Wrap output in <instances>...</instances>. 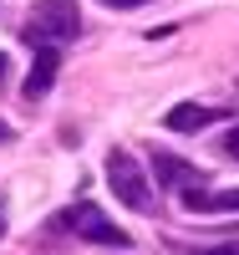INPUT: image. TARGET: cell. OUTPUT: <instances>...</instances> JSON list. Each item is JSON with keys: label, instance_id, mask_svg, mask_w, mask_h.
<instances>
[{"label": "cell", "instance_id": "6da1fadb", "mask_svg": "<svg viewBox=\"0 0 239 255\" xmlns=\"http://www.w3.org/2000/svg\"><path fill=\"white\" fill-rule=\"evenodd\" d=\"M81 31V10L77 0H36V10L26 15V36L31 46L36 41H51V46H61V41H77Z\"/></svg>", "mask_w": 239, "mask_h": 255}, {"label": "cell", "instance_id": "7a4b0ae2", "mask_svg": "<svg viewBox=\"0 0 239 255\" xmlns=\"http://www.w3.org/2000/svg\"><path fill=\"white\" fill-rule=\"evenodd\" d=\"M107 184H112V194L127 204V209H153V184H148V174L138 168V158L127 153V148H112L107 153Z\"/></svg>", "mask_w": 239, "mask_h": 255}, {"label": "cell", "instance_id": "3957f363", "mask_svg": "<svg viewBox=\"0 0 239 255\" xmlns=\"http://www.w3.org/2000/svg\"><path fill=\"white\" fill-rule=\"evenodd\" d=\"M56 225L72 230V235H81V240H92V245H127V230H117L97 204H72V209H61Z\"/></svg>", "mask_w": 239, "mask_h": 255}, {"label": "cell", "instance_id": "277c9868", "mask_svg": "<svg viewBox=\"0 0 239 255\" xmlns=\"http://www.w3.org/2000/svg\"><path fill=\"white\" fill-rule=\"evenodd\" d=\"M56 67H61V51L51 46V41H36V61H31V77H26V97H31V102L51 92Z\"/></svg>", "mask_w": 239, "mask_h": 255}, {"label": "cell", "instance_id": "5b68a950", "mask_svg": "<svg viewBox=\"0 0 239 255\" xmlns=\"http://www.w3.org/2000/svg\"><path fill=\"white\" fill-rule=\"evenodd\" d=\"M224 113L219 108H199V102H178V108H168V133H199V128H209V123H219Z\"/></svg>", "mask_w": 239, "mask_h": 255}, {"label": "cell", "instance_id": "8992f818", "mask_svg": "<svg viewBox=\"0 0 239 255\" xmlns=\"http://www.w3.org/2000/svg\"><path fill=\"white\" fill-rule=\"evenodd\" d=\"M153 179H158V189H188V184H204L199 168L183 163V158H173V153H158V158H153Z\"/></svg>", "mask_w": 239, "mask_h": 255}, {"label": "cell", "instance_id": "52a82bcc", "mask_svg": "<svg viewBox=\"0 0 239 255\" xmlns=\"http://www.w3.org/2000/svg\"><path fill=\"white\" fill-rule=\"evenodd\" d=\"M178 194H183V209H193V215H199V209H209V199H214L209 189H193V184H188V189H178Z\"/></svg>", "mask_w": 239, "mask_h": 255}, {"label": "cell", "instance_id": "ba28073f", "mask_svg": "<svg viewBox=\"0 0 239 255\" xmlns=\"http://www.w3.org/2000/svg\"><path fill=\"white\" fill-rule=\"evenodd\" d=\"M209 209H239V189H229V194H214Z\"/></svg>", "mask_w": 239, "mask_h": 255}, {"label": "cell", "instance_id": "9c48e42d", "mask_svg": "<svg viewBox=\"0 0 239 255\" xmlns=\"http://www.w3.org/2000/svg\"><path fill=\"white\" fill-rule=\"evenodd\" d=\"M193 255H239V240H229V245H209V250H193Z\"/></svg>", "mask_w": 239, "mask_h": 255}, {"label": "cell", "instance_id": "30bf717a", "mask_svg": "<svg viewBox=\"0 0 239 255\" xmlns=\"http://www.w3.org/2000/svg\"><path fill=\"white\" fill-rule=\"evenodd\" d=\"M224 153L239 158V128H229V133H224Z\"/></svg>", "mask_w": 239, "mask_h": 255}, {"label": "cell", "instance_id": "8fae6325", "mask_svg": "<svg viewBox=\"0 0 239 255\" xmlns=\"http://www.w3.org/2000/svg\"><path fill=\"white\" fill-rule=\"evenodd\" d=\"M102 5H117V10H133V5H148V0H102Z\"/></svg>", "mask_w": 239, "mask_h": 255}, {"label": "cell", "instance_id": "7c38bea8", "mask_svg": "<svg viewBox=\"0 0 239 255\" xmlns=\"http://www.w3.org/2000/svg\"><path fill=\"white\" fill-rule=\"evenodd\" d=\"M0 235H5V199H0Z\"/></svg>", "mask_w": 239, "mask_h": 255}, {"label": "cell", "instance_id": "4fadbf2b", "mask_svg": "<svg viewBox=\"0 0 239 255\" xmlns=\"http://www.w3.org/2000/svg\"><path fill=\"white\" fill-rule=\"evenodd\" d=\"M5 138H10V123H0V143H5Z\"/></svg>", "mask_w": 239, "mask_h": 255}, {"label": "cell", "instance_id": "5bb4252c", "mask_svg": "<svg viewBox=\"0 0 239 255\" xmlns=\"http://www.w3.org/2000/svg\"><path fill=\"white\" fill-rule=\"evenodd\" d=\"M0 77H5V51H0Z\"/></svg>", "mask_w": 239, "mask_h": 255}]
</instances>
